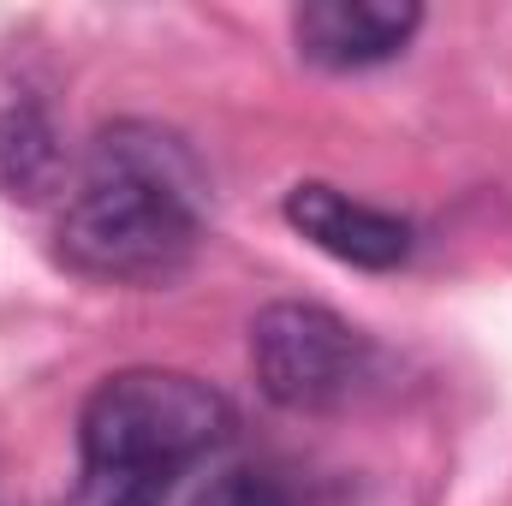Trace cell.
I'll list each match as a JSON object with an SVG mask.
<instances>
[{"mask_svg": "<svg viewBox=\"0 0 512 506\" xmlns=\"http://www.w3.org/2000/svg\"><path fill=\"white\" fill-rule=\"evenodd\" d=\"M197 506H298V489H292V477H280L268 465H227L197 495Z\"/></svg>", "mask_w": 512, "mask_h": 506, "instance_id": "cell-7", "label": "cell"}, {"mask_svg": "<svg viewBox=\"0 0 512 506\" xmlns=\"http://www.w3.org/2000/svg\"><path fill=\"white\" fill-rule=\"evenodd\" d=\"M0 506H18V495H12V489H6V477H0Z\"/></svg>", "mask_w": 512, "mask_h": 506, "instance_id": "cell-8", "label": "cell"}, {"mask_svg": "<svg viewBox=\"0 0 512 506\" xmlns=\"http://www.w3.org/2000/svg\"><path fill=\"white\" fill-rule=\"evenodd\" d=\"M256 387L280 411H340L376 376V346L322 304H268L251 322Z\"/></svg>", "mask_w": 512, "mask_h": 506, "instance_id": "cell-3", "label": "cell"}, {"mask_svg": "<svg viewBox=\"0 0 512 506\" xmlns=\"http://www.w3.org/2000/svg\"><path fill=\"white\" fill-rule=\"evenodd\" d=\"M66 173L72 161H66V137L54 126V114L30 96L6 102L0 108V197L36 209L54 191H66Z\"/></svg>", "mask_w": 512, "mask_h": 506, "instance_id": "cell-6", "label": "cell"}, {"mask_svg": "<svg viewBox=\"0 0 512 506\" xmlns=\"http://www.w3.org/2000/svg\"><path fill=\"white\" fill-rule=\"evenodd\" d=\"M239 429L221 387L185 370H120L96 381L78 411L84 495L90 506H161L173 477L209 459Z\"/></svg>", "mask_w": 512, "mask_h": 506, "instance_id": "cell-2", "label": "cell"}, {"mask_svg": "<svg viewBox=\"0 0 512 506\" xmlns=\"http://www.w3.org/2000/svg\"><path fill=\"white\" fill-rule=\"evenodd\" d=\"M209 227V173L191 143L149 120L96 131L54 227L60 262L108 286H167Z\"/></svg>", "mask_w": 512, "mask_h": 506, "instance_id": "cell-1", "label": "cell"}, {"mask_svg": "<svg viewBox=\"0 0 512 506\" xmlns=\"http://www.w3.org/2000/svg\"><path fill=\"white\" fill-rule=\"evenodd\" d=\"M286 227L298 239H310L316 251H328L334 262H352V268H370V274L399 268L417 245L405 215L376 209L364 197H346L340 185H322V179H304V185L286 191Z\"/></svg>", "mask_w": 512, "mask_h": 506, "instance_id": "cell-5", "label": "cell"}, {"mask_svg": "<svg viewBox=\"0 0 512 506\" xmlns=\"http://www.w3.org/2000/svg\"><path fill=\"white\" fill-rule=\"evenodd\" d=\"M417 24V0H304L292 12V42L322 72H364L405 54Z\"/></svg>", "mask_w": 512, "mask_h": 506, "instance_id": "cell-4", "label": "cell"}]
</instances>
